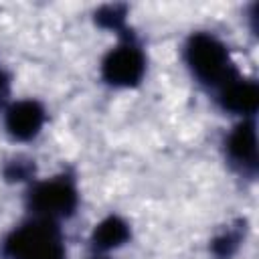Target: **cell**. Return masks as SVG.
I'll return each mask as SVG.
<instances>
[{
    "mask_svg": "<svg viewBox=\"0 0 259 259\" xmlns=\"http://www.w3.org/2000/svg\"><path fill=\"white\" fill-rule=\"evenodd\" d=\"M186 63L192 73L206 85L225 87L237 79V69L229 57L227 47L208 32H194L186 45Z\"/></svg>",
    "mask_w": 259,
    "mask_h": 259,
    "instance_id": "1",
    "label": "cell"
},
{
    "mask_svg": "<svg viewBox=\"0 0 259 259\" xmlns=\"http://www.w3.org/2000/svg\"><path fill=\"white\" fill-rule=\"evenodd\" d=\"M10 259H65V247L55 221L38 219L18 227L4 243Z\"/></svg>",
    "mask_w": 259,
    "mask_h": 259,
    "instance_id": "2",
    "label": "cell"
},
{
    "mask_svg": "<svg viewBox=\"0 0 259 259\" xmlns=\"http://www.w3.org/2000/svg\"><path fill=\"white\" fill-rule=\"evenodd\" d=\"M28 206L40 219H61L73 214L77 206V188L67 176H57L32 186Z\"/></svg>",
    "mask_w": 259,
    "mask_h": 259,
    "instance_id": "3",
    "label": "cell"
},
{
    "mask_svg": "<svg viewBox=\"0 0 259 259\" xmlns=\"http://www.w3.org/2000/svg\"><path fill=\"white\" fill-rule=\"evenodd\" d=\"M146 73V59L144 53L132 45H119L107 53L101 65V75L109 85L115 87H134L142 81Z\"/></svg>",
    "mask_w": 259,
    "mask_h": 259,
    "instance_id": "4",
    "label": "cell"
},
{
    "mask_svg": "<svg viewBox=\"0 0 259 259\" xmlns=\"http://www.w3.org/2000/svg\"><path fill=\"white\" fill-rule=\"evenodd\" d=\"M45 123V107L34 99H22L8 107L6 130L16 140H32Z\"/></svg>",
    "mask_w": 259,
    "mask_h": 259,
    "instance_id": "5",
    "label": "cell"
},
{
    "mask_svg": "<svg viewBox=\"0 0 259 259\" xmlns=\"http://www.w3.org/2000/svg\"><path fill=\"white\" fill-rule=\"evenodd\" d=\"M229 158L243 166L247 172H255L257 168V132L251 119L241 121L227 138Z\"/></svg>",
    "mask_w": 259,
    "mask_h": 259,
    "instance_id": "6",
    "label": "cell"
},
{
    "mask_svg": "<svg viewBox=\"0 0 259 259\" xmlns=\"http://www.w3.org/2000/svg\"><path fill=\"white\" fill-rule=\"evenodd\" d=\"M219 101L227 111L239 115H253L259 105V87L255 81H243L237 77L221 87Z\"/></svg>",
    "mask_w": 259,
    "mask_h": 259,
    "instance_id": "7",
    "label": "cell"
},
{
    "mask_svg": "<svg viewBox=\"0 0 259 259\" xmlns=\"http://www.w3.org/2000/svg\"><path fill=\"white\" fill-rule=\"evenodd\" d=\"M130 239V227L119 217H107L103 219L95 231H93V247L97 251H109L119 245H123Z\"/></svg>",
    "mask_w": 259,
    "mask_h": 259,
    "instance_id": "8",
    "label": "cell"
},
{
    "mask_svg": "<svg viewBox=\"0 0 259 259\" xmlns=\"http://www.w3.org/2000/svg\"><path fill=\"white\" fill-rule=\"evenodd\" d=\"M239 241H241V235L237 231H227L225 235H221L219 239L212 241V253L221 259H229L237 251Z\"/></svg>",
    "mask_w": 259,
    "mask_h": 259,
    "instance_id": "9",
    "label": "cell"
},
{
    "mask_svg": "<svg viewBox=\"0 0 259 259\" xmlns=\"http://www.w3.org/2000/svg\"><path fill=\"white\" fill-rule=\"evenodd\" d=\"M95 20L101 24V26H107V28H121L123 20H125V10L123 6H105L103 10L97 12Z\"/></svg>",
    "mask_w": 259,
    "mask_h": 259,
    "instance_id": "10",
    "label": "cell"
},
{
    "mask_svg": "<svg viewBox=\"0 0 259 259\" xmlns=\"http://www.w3.org/2000/svg\"><path fill=\"white\" fill-rule=\"evenodd\" d=\"M2 93H6V81H4V77L0 75V95Z\"/></svg>",
    "mask_w": 259,
    "mask_h": 259,
    "instance_id": "11",
    "label": "cell"
}]
</instances>
